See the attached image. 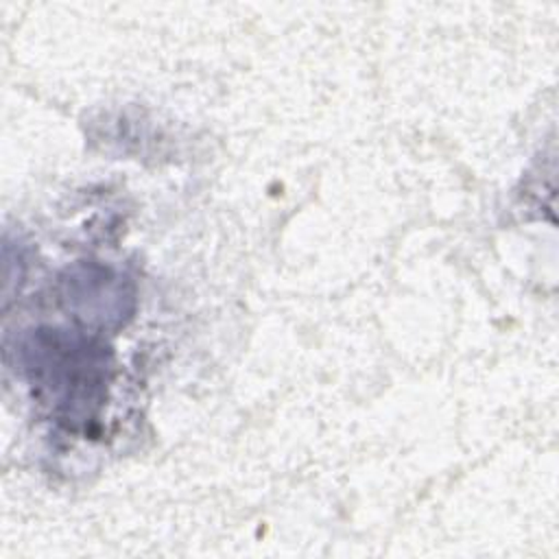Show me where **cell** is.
Listing matches in <instances>:
<instances>
[{
    "mask_svg": "<svg viewBox=\"0 0 559 559\" xmlns=\"http://www.w3.org/2000/svg\"><path fill=\"white\" fill-rule=\"evenodd\" d=\"M105 349L96 338L63 330H35L22 343V367L35 395L70 428L87 426L105 402Z\"/></svg>",
    "mask_w": 559,
    "mask_h": 559,
    "instance_id": "cell-1",
    "label": "cell"
},
{
    "mask_svg": "<svg viewBox=\"0 0 559 559\" xmlns=\"http://www.w3.org/2000/svg\"><path fill=\"white\" fill-rule=\"evenodd\" d=\"M63 299L83 325L118 328L133 310V286L98 262H79L61 277Z\"/></svg>",
    "mask_w": 559,
    "mask_h": 559,
    "instance_id": "cell-2",
    "label": "cell"
}]
</instances>
